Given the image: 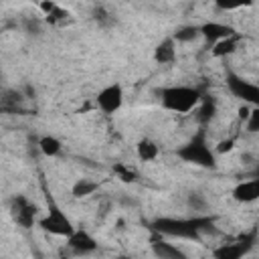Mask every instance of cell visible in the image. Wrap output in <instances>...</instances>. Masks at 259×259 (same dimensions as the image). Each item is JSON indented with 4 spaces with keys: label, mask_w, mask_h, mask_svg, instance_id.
<instances>
[{
    "label": "cell",
    "mask_w": 259,
    "mask_h": 259,
    "mask_svg": "<svg viewBox=\"0 0 259 259\" xmlns=\"http://www.w3.org/2000/svg\"><path fill=\"white\" fill-rule=\"evenodd\" d=\"M202 93L204 91L200 87H192V85H166V87L156 89L160 105L168 111H174V113L194 111Z\"/></svg>",
    "instance_id": "3957f363"
},
{
    "label": "cell",
    "mask_w": 259,
    "mask_h": 259,
    "mask_svg": "<svg viewBox=\"0 0 259 259\" xmlns=\"http://www.w3.org/2000/svg\"><path fill=\"white\" fill-rule=\"evenodd\" d=\"M8 210L12 221L22 229H32L38 221V206L28 200L24 194H14L8 202Z\"/></svg>",
    "instance_id": "52a82bcc"
},
{
    "label": "cell",
    "mask_w": 259,
    "mask_h": 259,
    "mask_svg": "<svg viewBox=\"0 0 259 259\" xmlns=\"http://www.w3.org/2000/svg\"><path fill=\"white\" fill-rule=\"evenodd\" d=\"M67 249L75 257H87L97 251V241L87 229H75L67 237Z\"/></svg>",
    "instance_id": "9c48e42d"
},
{
    "label": "cell",
    "mask_w": 259,
    "mask_h": 259,
    "mask_svg": "<svg viewBox=\"0 0 259 259\" xmlns=\"http://www.w3.org/2000/svg\"><path fill=\"white\" fill-rule=\"evenodd\" d=\"M245 130L249 134H257L259 132V107H253L249 117L245 119Z\"/></svg>",
    "instance_id": "484cf974"
},
{
    "label": "cell",
    "mask_w": 259,
    "mask_h": 259,
    "mask_svg": "<svg viewBox=\"0 0 259 259\" xmlns=\"http://www.w3.org/2000/svg\"><path fill=\"white\" fill-rule=\"evenodd\" d=\"M113 174H115L121 182H125V184L138 182V172H136L134 168H130L127 164H123V162H115V164H113Z\"/></svg>",
    "instance_id": "603a6c76"
},
{
    "label": "cell",
    "mask_w": 259,
    "mask_h": 259,
    "mask_svg": "<svg viewBox=\"0 0 259 259\" xmlns=\"http://www.w3.org/2000/svg\"><path fill=\"white\" fill-rule=\"evenodd\" d=\"M251 109H253V107H249V105H245V103H243V105L239 107V117H241V119L245 121V119L249 117V113H251Z\"/></svg>",
    "instance_id": "f546056e"
},
{
    "label": "cell",
    "mask_w": 259,
    "mask_h": 259,
    "mask_svg": "<svg viewBox=\"0 0 259 259\" xmlns=\"http://www.w3.org/2000/svg\"><path fill=\"white\" fill-rule=\"evenodd\" d=\"M225 85L235 99L243 101L249 107H259V87L249 79H245L243 75H239L237 71L233 69L225 71Z\"/></svg>",
    "instance_id": "8992f818"
},
{
    "label": "cell",
    "mask_w": 259,
    "mask_h": 259,
    "mask_svg": "<svg viewBox=\"0 0 259 259\" xmlns=\"http://www.w3.org/2000/svg\"><path fill=\"white\" fill-rule=\"evenodd\" d=\"M194 111H196V119H198L200 127H206L217 115V99H214V95L202 93V97H200V101H198Z\"/></svg>",
    "instance_id": "4fadbf2b"
},
{
    "label": "cell",
    "mask_w": 259,
    "mask_h": 259,
    "mask_svg": "<svg viewBox=\"0 0 259 259\" xmlns=\"http://www.w3.org/2000/svg\"><path fill=\"white\" fill-rule=\"evenodd\" d=\"M186 204H188V208L196 210V214H202L208 208V200H206V196L202 192H188Z\"/></svg>",
    "instance_id": "cb8c5ba5"
},
{
    "label": "cell",
    "mask_w": 259,
    "mask_h": 259,
    "mask_svg": "<svg viewBox=\"0 0 259 259\" xmlns=\"http://www.w3.org/2000/svg\"><path fill=\"white\" fill-rule=\"evenodd\" d=\"M176 156L184 164H190L196 168H204V170L217 168V154H214L212 146L208 144L206 127H198L182 146H178Z\"/></svg>",
    "instance_id": "7a4b0ae2"
},
{
    "label": "cell",
    "mask_w": 259,
    "mask_h": 259,
    "mask_svg": "<svg viewBox=\"0 0 259 259\" xmlns=\"http://www.w3.org/2000/svg\"><path fill=\"white\" fill-rule=\"evenodd\" d=\"M233 146H235V140H233V138H229V140H221L217 146H212V150H214V154L219 156V154L231 152V150H233Z\"/></svg>",
    "instance_id": "4316f807"
},
{
    "label": "cell",
    "mask_w": 259,
    "mask_h": 259,
    "mask_svg": "<svg viewBox=\"0 0 259 259\" xmlns=\"http://www.w3.org/2000/svg\"><path fill=\"white\" fill-rule=\"evenodd\" d=\"M20 24H22V30L30 36H38L45 30V18H38V16H24Z\"/></svg>",
    "instance_id": "7402d4cb"
},
{
    "label": "cell",
    "mask_w": 259,
    "mask_h": 259,
    "mask_svg": "<svg viewBox=\"0 0 259 259\" xmlns=\"http://www.w3.org/2000/svg\"><path fill=\"white\" fill-rule=\"evenodd\" d=\"M69 16H71V14H69V10H65V8L57 6L49 16H45V24L61 26V24H65V22H67V18H69Z\"/></svg>",
    "instance_id": "d4e9b609"
},
{
    "label": "cell",
    "mask_w": 259,
    "mask_h": 259,
    "mask_svg": "<svg viewBox=\"0 0 259 259\" xmlns=\"http://www.w3.org/2000/svg\"><path fill=\"white\" fill-rule=\"evenodd\" d=\"M97 190H99V182L89 180V178H77L71 186V196L81 200V198H87V196L95 194Z\"/></svg>",
    "instance_id": "ac0fdd59"
},
{
    "label": "cell",
    "mask_w": 259,
    "mask_h": 259,
    "mask_svg": "<svg viewBox=\"0 0 259 259\" xmlns=\"http://www.w3.org/2000/svg\"><path fill=\"white\" fill-rule=\"evenodd\" d=\"M59 259H69V255L67 253H63V249L59 251Z\"/></svg>",
    "instance_id": "1f68e13d"
},
{
    "label": "cell",
    "mask_w": 259,
    "mask_h": 259,
    "mask_svg": "<svg viewBox=\"0 0 259 259\" xmlns=\"http://www.w3.org/2000/svg\"><path fill=\"white\" fill-rule=\"evenodd\" d=\"M176 55L178 51H176V42L172 40V36L162 38L154 49V61L158 65H172L176 61Z\"/></svg>",
    "instance_id": "5bb4252c"
},
{
    "label": "cell",
    "mask_w": 259,
    "mask_h": 259,
    "mask_svg": "<svg viewBox=\"0 0 259 259\" xmlns=\"http://www.w3.org/2000/svg\"><path fill=\"white\" fill-rule=\"evenodd\" d=\"M95 105L105 115H113L115 111H119L121 105H123V87H121V83H109V85L101 87L95 95Z\"/></svg>",
    "instance_id": "ba28073f"
},
{
    "label": "cell",
    "mask_w": 259,
    "mask_h": 259,
    "mask_svg": "<svg viewBox=\"0 0 259 259\" xmlns=\"http://www.w3.org/2000/svg\"><path fill=\"white\" fill-rule=\"evenodd\" d=\"M36 146H38L40 154L47 156V158H55V156H59V154L63 152V142H61L57 136H51V134L40 136Z\"/></svg>",
    "instance_id": "d6986e66"
},
{
    "label": "cell",
    "mask_w": 259,
    "mask_h": 259,
    "mask_svg": "<svg viewBox=\"0 0 259 259\" xmlns=\"http://www.w3.org/2000/svg\"><path fill=\"white\" fill-rule=\"evenodd\" d=\"M255 245H257V229H251V231L241 233L231 243L217 245L210 251V255L212 259H245L255 249Z\"/></svg>",
    "instance_id": "5b68a950"
},
{
    "label": "cell",
    "mask_w": 259,
    "mask_h": 259,
    "mask_svg": "<svg viewBox=\"0 0 259 259\" xmlns=\"http://www.w3.org/2000/svg\"><path fill=\"white\" fill-rule=\"evenodd\" d=\"M36 225H38L45 233L55 235V237H65V239L77 229V227L73 225L71 217L55 202V198L51 196V192H47V212H45V217H40V219L36 221Z\"/></svg>",
    "instance_id": "277c9868"
},
{
    "label": "cell",
    "mask_w": 259,
    "mask_h": 259,
    "mask_svg": "<svg viewBox=\"0 0 259 259\" xmlns=\"http://www.w3.org/2000/svg\"><path fill=\"white\" fill-rule=\"evenodd\" d=\"M115 259H138V257H134V255H125V253H121V255H117Z\"/></svg>",
    "instance_id": "4dcf8cb0"
},
{
    "label": "cell",
    "mask_w": 259,
    "mask_h": 259,
    "mask_svg": "<svg viewBox=\"0 0 259 259\" xmlns=\"http://www.w3.org/2000/svg\"><path fill=\"white\" fill-rule=\"evenodd\" d=\"M91 18L99 28H113L117 24L115 14L105 6V4H95L91 8Z\"/></svg>",
    "instance_id": "2e32d148"
},
{
    "label": "cell",
    "mask_w": 259,
    "mask_h": 259,
    "mask_svg": "<svg viewBox=\"0 0 259 259\" xmlns=\"http://www.w3.org/2000/svg\"><path fill=\"white\" fill-rule=\"evenodd\" d=\"M136 154L142 162H154L160 156V146L152 138H142L136 144Z\"/></svg>",
    "instance_id": "e0dca14e"
},
{
    "label": "cell",
    "mask_w": 259,
    "mask_h": 259,
    "mask_svg": "<svg viewBox=\"0 0 259 259\" xmlns=\"http://www.w3.org/2000/svg\"><path fill=\"white\" fill-rule=\"evenodd\" d=\"M0 113H4V109H2V107H0Z\"/></svg>",
    "instance_id": "d6a6232c"
},
{
    "label": "cell",
    "mask_w": 259,
    "mask_h": 259,
    "mask_svg": "<svg viewBox=\"0 0 259 259\" xmlns=\"http://www.w3.org/2000/svg\"><path fill=\"white\" fill-rule=\"evenodd\" d=\"M57 6H59L57 2H40V4H38V8L42 10V14H45V16H49Z\"/></svg>",
    "instance_id": "f1b7e54d"
},
{
    "label": "cell",
    "mask_w": 259,
    "mask_h": 259,
    "mask_svg": "<svg viewBox=\"0 0 259 259\" xmlns=\"http://www.w3.org/2000/svg\"><path fill=\"white\" fill-rule=\"evenodd\" d=\"M152 235L200 241L206 235L217 233V217L212 214H194V217H158L150 225Z\"/></svg>",
    "instance_id": "6da1fadb"
},
{
    "label": "cell",
    "mask_w": 259,
    "mask_h": 259,
    "mask_svg": "<svg viewBox=\"0 0 259 259\" xmlns=\"http://www.w3.org/2000/svg\"><path fill=\"white\" fill-rule=\"evenodd\" d=\"M172 40L178 45H186V42H194L196 38H200V28H198V24H182V26H178L172 34Z\"/></svg>",
    "instance_id": "ffe728a7"
},
{
    "label": "cell",
    "mask_w": 259,
    "mask_h": 259,
    "mask_svg": "<svg viewBox=\"0 0 259 259\" xmlns=\"http://www.w3.org/2000/svg\"><path fill=\"white\" fill-rule=\"evenodd\" d=\"M239 40H241V34H237V36H231V38H225V40H219V42H214V45H212V49H210V55H212V57H217V59L229 57V55H233V53L237 51V47H239Z\"/></svg>",
    "instance_id": "44dd1931"
},
{
    "label": "cell",
    "mask_w": 259,
    "mask_h": 259,
    "mask_svg": "<svg viewBox=\"0 0 259 259\" xmlns=\"http://www.w3.org/2000/svg\"><path fill=\"white\" fill-rule=\"evenodd\" d=\"M214 6L219 10H237V8H243L245 2H217Z\"/></svg>",
    "instance_id": "83f0119b"
},
{
    "label": "cell",
    "mask_w": 259,
    "mask_h": 259,
    "mask_svg": "<svg viewBox=\"0 0 259 259\" xmlns=\"http://www.w3.org/2000/svg\"><path fill=\"white\" fill-rule=\"evenodd\" d=\"M150 251H152V255L156 259H188L184 249H180L174 243H168L164 237H158V235H152Z\"/></svg>",
    "instance_id": "8fae6325"
},
{
    "label": "cell",
    "mask_w": 259,
    "mask_h": 259,
    "mask_svg": "<svg viewBox=\"0 0 259 259\" xmlns=\"http://www.w3.org/2000/svg\"><path fill=\"white\" fill-rule=\"evenodd\" d=\"M233 198L241 204H251L259 198V178H251V180H243L233 188Z\"/></svg>",
    "instance_id": "7c38bea8"
},
{
    "label": "cell",
    "mask_w": 259,
    "mask_h": 259,
    "mask_svg": "<svg viewBox=\"0 0 259 259\" xmlns=\"http://www.w3.org/2000/svg\"><path fill=\"white\" fill-rule=\"evenodd\" d=\"M24 99L26 97L20 89H4L0 93V107L4 111H22Z\"/></svg>",
    "instance_id": "9a60e30c"
},
{
    "label": "cell",
    "mask_w": 259,
    "mask_h": 259,
    "mask_svg": "<svg viewBox=\"0 0 259 259\" xmlns=\"http://www.w3.org/2000/svg\"><path fill=\"white\" fill-rule=\"evenodd\" d=\"M198 28H200V36H202L206 42H210V45H214V42H219V40H225V38H231V36H237V34H239L231 24L217 22V20L202 22V24H198Z\"/></svg>",
    "instance_id": "30bf717a"
}]
</instances>
